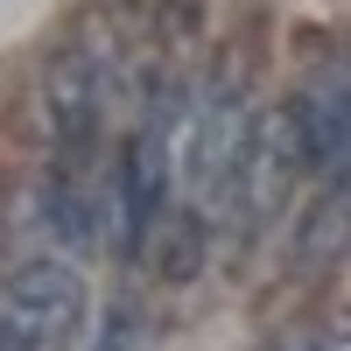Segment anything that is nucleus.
Here are the masks:
<instances>
[{
    "label": "nucleus",
    "instance_id": "nucleus-3",
    "mask_svg": "<svg viewBox=\"0 0 351 351\" xmlns=\"http://www.w3.org/2000/svg\"><path fill=\"white\" fill-rule=\"evenodd\" d=\"M288 351H351V330H316V337H295Z\"/></svg>",
    "mask_w": 351,
    "mask_h": 351
},
{
    "label": "nucleus",
    "instance_id": "nucleus-2",
    "mask_svg": "<svg viewBox=\"0 0 351 351\" xmlns=\"http://www.w3.org/2000/svg\"><path fill=\"white\" fill-rule=\"evenodd\" d=\"M288 134H295V148L316 176H351V56H330L302 84Z\"/></svg>",
    "mask_w": 351,
    "mask_h": 351
},
{
    "label": "nucleus",
    "instance_id": "nucleus-1",
    "mask_svg": "<svg viewBox=\"0 0 351 351\" xmlns=\"http://www.w3.org/2000/svg\"><path fill=\"white\" fill-rule=\"evenodd\" d=\"M84 330V274L64 260L0 267V344L8 351H64Z\"/></svg>",
    "mask_w": 351,
    "mask_h": 351
},
{
    "label": "nucleus",
    "instance_id": "nucleus-4",
    "mask_svg": "<svg viewBox=\"0 0 351 351\" xmlns=\"http://www.w3.org/2000/svg\"><path fill=\"white\" fill-rule=\"evenodd\" d=\"M0 351H8V344H0Z\"/></svg>",
    "mask_w": 351,
    "mask_h": 351
}]
</instances>
